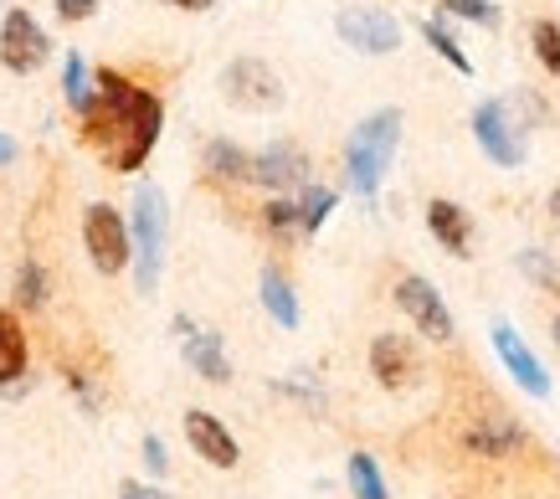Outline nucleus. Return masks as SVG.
Listing matches in <instances>:
<instances>
[{
  "instance_id": "3",
  "label": "nucleus",
  "mask_w": 560,
  "mask_h": 499,
  "mask_svg": "<svg viewBox=\"0 0 560 499\" xmlns=\"http://www.w3.org/2000/svg\"><path fill=\"white\" fill-rule=\"evenodd\" d=\"M474 139L483 144V155L493 165H504V171H520L529 160V129L525 119L514 114L510 98H483L474 108Z\"/></svg>"
},
{
  "instance_id": "36",
  "label": "nucleus",
  "mask_w": 560,
  "mask_h": 499,
  "mask_svg": "<svg viewBox=\"0 0 560 499\" xmlns=\"http://www.w3.org/2000/svg\"><path fill=\"white\" fill-rule=\"evenodd\" d=\"M0 5H5V0H0Z\"/></svg>"
},
{
  "instance_id": "6",
  "label": "nucleus",
  "mask_w": 560,
  "mask_h": 499,
  "mask_svg": "<svg viewBox=\"0 0 560 499\" xmlns=\"http://www.w3.org/2000/svg\"><path fill=\"white\" fill-rule=\"evenodd\" d=\"M390 293H396V310L407 314L411 325H417V335H427L432 345H447L453 335H458V325H453V310L442 304V293L432 289L422 274H401Z\"/></svg>"
},
{
  "instance_id": "16",
  "label": "nucleus",
  "mask_w": 560,
  "mask_h": 499,
  "mask_svg": "<svg viewBox=\"0 0 560 499\" xmlns=\"http://www.w3.org/2000/svg\"><path fill=\"white\" fill-rule=\"evenodd\" d=\"M427 232L453 253V258H468V211L458 201H427Z\"/></svg>"
},
{
  "instance_id": "32",
  "label": "nucleus",
  "mask_w": 560,
  "mask_h": 499,
  "mask_svg": "<svg viewBox=\"0 0 560 499\" xmlns=\"http://www.w3.org/2000/svg\"><path fill=\"white\" fill-rule=\"evenodd\" d=\"M16 155H21V144H16L11 135H0V165H11Z\"/></svg>"
},
{
  "instance_id": "15",
  "label": "nucleus",
  "mask_w": 560,
  "mask_h": 499,
  "mask_svg": "<svg viewBox=\"0 0 560 499\" xmlns=\"http://www.w3.org/2000/svg\"><path fill=\"white\" fill-rule=\"evenodd\" d=\"M180 345H186V365L201 381H217V386H226V381H232V361H226V350H221L217 329H196V325H190L186 335H180Z\"/></svg>"
},
{
  "instance_id": "27",
  "label": "nucleus",
  "mask_w": 560,
  "mask_h": 499,
  "mask_svg": "<svg viewBox=\"0 0 560 499\" xmlns=\"http://www.w3.org/2000/svg\"><path fill=\"white\" fill-rule=\"evenodd\" d=\"M447 11L463 21H478V26H499V11H493L489 0H447Z\"/></svg>"
},
{
  "instance_id": "13",
  "label": "nucleus",
  "mask_w": 560,
  "mask_h": 499,
  "mask_svg": "<svg viewBox=\"0 0 560 499\" xmlns=\"http://www.w3.org/2000/svg\"><path fill=\"white\" fill-rule=\"evenodd\" d=\"M493 350H499V361L510 365V376L525 386L529 396H550V381H545V365L529 356V345L514 335V325H493Z\"/></svg>"
},
{
  "instance_id": "29",
  "label": "nucleus",
  "mask_w": 560,
  "mask_h": 499,
  "mask_svg": "<svg viewBox=\"0 0 560 499\" xmlns=\"http://www.w3.org/2000/svg\"><path fill=\"white\" fill-rule=\"evenodd\" d=\"M98 11V0H57V16L62 21H88Z\"/></svg>"
},
{
  "instance_id": "11",
  "label": "nucleus",
  "mask_w": 560,
  "mask_h": 499,
  "mask_svg": "<svg viewBox=\"0 0 560 499\" xmlns=\"http://www.w3.org/2000/svg\"><path fill=\"white\" fill-rule=\"evenodd\" d=\"M371 376L381 381L386 392H401V386H411V381L422 376V365H417V350H411L407 335H396V329L375 335V340H371Z\"/></svg>"
},
{
  "instance_id": "14",
  "label": "nucleus",
  "mask_w": 560,
  "mask_h": 499,
  "mask_svg": "<svg viewBox=\"0 0 560 499\" xmlns=\"http://www.w3.org/2000/svg\"><path fill=\"white\" fill-rule=\"evenodd\" d=\"M525 443V432H520V422L514 417H478L474 428L463 432V448L474 453V459H510L514 448Z\"/></svg>"
},
{
  "instance_id": "35",
  "label": "nucleus",
  "mask_w": 560,
  "mask_h": 499,
  "mask_svg": "<svg viewBox=\"0 0 560 499\" xmlns=\"http://www.w3.org/2000/svg\"><path fill=\"white\" fill-rule=\"evenodd\" d=\"M556 345H560V314H556Z\"/></svg>"
},
{
  "instance_id": "1",
  "label": "nucleus",
  "mask_w": 560,
  "mask_h": 499,
  "mask_svg": "<svg viewBox=\"0 0 560 499\" xmlns=\"http://www.w3.org/2000/svg\"><path fill=\"white\" fill-rule=\"evenodd\" d=\"M396 144H401V108H375L371 119L355 124V135L345 144V181L360 201H375V190L396 160Z\"/></svg>"
},
{
  "instance_id": "28",
  "label": "nucleus",
  "mask_w": 560,
  "mask_h": 499,
  "mask_svg": "<svg viewBox=\"0 0 560 499\" xmlns=\"http://www.w3.org/2000/svg\"><path fill=\"white\" fill-rule=\"evenodd\" d=\"M520 268H525V274L535 278V283H545V289H556V283H560V274L550 268V263H545L540 247H529V253H520Z\"/></svg>"
},
{
  "instance_id": "8",
  "label": "nucleus",
  "mask_w": 560,
  "mask_h": 499,
  "mask_svg": "<svg viewBox=\"0 0 560 499\" xmlns=\"http://www.w3.org/2000/svg\"><path fill=\"white\" fill-rule=\"evenodd\" d=\"M160 124H165V108H160V98L139 88L135 104H129V119H124V139H119V150L108 155V165H114V171H124V175L139 171V165L150 160L154 139H160Z\"/></svg>"
},
{
  "instance_id": "12",
  "label": "nucleus",
  "mask_w": 560,
  "mask_h": 499,
  "mask_svg": "<svg viewBox=\"0 0 560 499\" xmlns=\"http://www.w3.org/2000/svg\"><path fill=\"white\" fill-rule=\"evenodd\" d=\"M186 438H190V448H196L211 468H237L242 448H237V438L226 432V422H221V417L201 413V407H190V413H186Z\"/></svg>"
},
{
  "instance_id": "7",
  "label": "nucleus",
  "mask_w": 560,
  "mask_h": 499,
  "mask_svg": "<svg viewBox=\"0 0 560 499\" xmlns=\"http://www.w3.org/2000/svg\"><path fill=\"white\" fill-rule=\"evenodd\" d=\"M47 57H51V36L42 32V21H36L32 11L11 5L5 21H0V68L26 78V72H36Z\"/></svg>"
},
{
  "instance_id": "18",
  "label": "nucleus",
  "mask_w": 560,
  "mask_h": 499,
  "mask_svg": "<svg viewBox=\"0 0 560 499\" xmlns=\"http://www.w3.org/2000/svg\"><path fill=\"white\" fill-rule=\"evenodd\" d=\"M26 376V329L11 310H0V386H16Z\"/></svg>"
},
{
  "instance_id": "24",
  "label": "nucleus",
  "mask_w": 560,
  "mask_h": 499,
  "mask_svg": "<svg viewBox=\"0 0 560 499\" xmlns=\"http://www.w3.org/2000/svg\"><path fill=\"white\" fill-rule=\"evenodd\" d=\"M350 489H355V499H390L386 495V479H381V468H375L371 453H350Z\"/></svg>"
},
{
  "instance_id": "20",
  "label": "nucleus",
  "mask_w": 560,
  "mask_h": 499,
  "mask_svg": "<svg viewBox=\"0 0 560 499\" xmlns=\"http://www.w3.org/2000/svg\"><path fill=\"white\" fill-rule=\"evenodd\" d=\"M62 93H68V104L78 114L98 104V83H93V72H88V62L78 53H68V62H62Z\"/></svg>"
},
{
  "instance_id": "9",
  "label": "nucleus",
  "mask_w": 560,
  "mask_h": 499,
  "mask_svg": "<svg viewBox=\"0 0 560 499\" xmlns=\"http://www.w3.org/2000/svg\"><path fill=\"white\" fill-rule=\"evenodd\" d=\"M335 32H340L345 47H355L365 57H386L401 47V21L390 11H375V5H355V11H340L335 16Z\"/></svg>"
},
{
  "instance_id": "10",
  "label": "nucleus",
  "mask_w": 560,
  "mask_h": 499,
  "mask_svg": "<svg viewBox=\"0 0 560 499\" xmlns=\"http://www.w3.org/2000/svg\"><path fill=\"white\" fill-rule=\"evenodd\" d=\"M314 175H308V155L293 144V139H278L268 150L253 155V186L272 190V196H289V190H304Z\"/></svg>"
},
{
  "instance_id": "5",
  "label": "nucleus",
  "mask_w": 560,
  "mask_h": 499,
  "mask_svg": "<svg viewBox=\"0 0 560 499\" xmlns=\"http://www.w3.org/2000/svg\"><path fill=\"white\" fill-rule=\"evenodd\" d=\"M221 93L226 104L242 108V114H268V108H283V78L262 62V57H237L221 72Z\"/></svg>"
},
{
  "instance_id": "33",
  "label": "nucleus",
  "mask_w": 560,
  "mask_h": 499,
  "mask_svg": "<svg viewBox=\"0 0 560 499\" xmlns=\"http://www.w3.org/2000/svg\"><path fill=\"white\" fill-rule=\"evenodd\" d=\"M165 5H180V11H211V0H165Z\"/></svg>"
},
{
  "instance_id": "21",
  "label": "nucleus",
  "mask_w": 560,
  "mask_h": 499,
  "mask_svg": "<svg viewBox=\"0 0 560 499\" xmlns=\"http://www.w3.org/2000/svg\"><path fill=\"white\" fill-rule=\"evenodd\" d=\"M262 232L278 242L304 237V227H299V201H293V196H272L268 207H262Z\"/></svg>"
},
{
  "instance_id": "34",
  "label": "nucleus",
  "mask_w": 560,
  "mask_h": 499,
  "mask_svg": "<svg viewBox=\"0 0 560 499\" xmlns=\"http://www.w3.org/2000/svg\"><path fill=\"white\" fill-rule=\"evenodd\" d=\"M550 222H556V227H560V186H556V190H550Z\"/></svg>"
},
{
  "instance_id": "4",
  "label": "nucleus",
  "mask_w": 560,
  "mask_h": 499,
  "mask_svg": "<svg viewBox=\"0 0 560 499\" xmlns=\"http://www.w3.org/2000/svg\"><path fill=\"white\" fill-rule=\"evenodd\" d=\"M83 247H88V263H93L103 278L124 274L129 258H135V247H129V222H124L108 201H93V207L83 211Z\"/></svg>"
},
{
  "instance_id": "26",
  "label": "nucleus",
  "mask_w": 560,
  "mask_h": 499,
  "mask_svg": "<svg viewBox=\"0 0 560 499\" xmlns=\"http://www.w3.org/2000/svg\"><path fill=\"white\" fill-rule=\"evenodd\" d=\"M529 42H535V57L560 78V26L556 21H535V26H529Z\"/></svg>"
},
{
  "instance_id": "30",
  "label": "nucleus",
  "mask_w": 560,
  "mask_h": 499,
  "mask_svg": "<svg viewBox=\"0 0 560 499\" xmlns=\"http://www.w3.org/2000/svg\"><path fill=\"white\" fill-rule=\"evenodd\" d=\"M144 464H150V474H165V468H171V459H165V443H160V438H144Z\"/></svg>"
},
{
  "instance_id": "2",
  "label": "nucleus",
  "mask_w": 560,
  "mask_h": 499,
  "mask_svg": "<svg viewBox=\"0 0 560 499\" xmlns=\"http://www.w3.org/2000/svg\"><path fill=\"white\" fill-rule=\"evenodd\" d=\"M165 232H171V211H165V190L144 181L135 190V217H129V247H135V289L150 299L160 289V268H165Z\"/></svg>"
},
{
  "instance_id": "19",
  "label": "nucleus",
  "mask_w": 560,
  "mask_h": 499,
  "mask_svg": "<svg viewBox=\"0 0 560 499\" xmlns=\"http://www.w3.org/2000/svg\"><path fill=\"white\" fill-rule=\"evenodd\" d=\"M262 310L272 314V325H283V329H299V293H293V283L278 268H262Z\"/></svg>"
},
{
  "instance_id": "22",
  "label": "nucleus",
  "mask_w": 560,
  "mask_h": 499,
  "mask_svg": "<svg viewBox=\"0 0 560 499\" xmlns=\"http://www.w3.org/2000/svg\"><path fill=\"white\" fill-rule=\"evenodd\" d=\"M329 211H335V190L308 181V186L299 190V227H304V237H314V232L329 222Z\"/></svg>"
},
{
  "instance_id": "25",
  "label": "nucleus",
  "mask_w": 560,
  "mask_h": 499,
  "mask_svg": "<svg viewBox=\"0 0 560 499\" xmlns=\"http://www.w3.org/2000/svg\"><path fill=\"white\" fill-rule=\"evenodd\" d=\"M422 36H427V42H432V53H438L442 62H453V68H458V72H474V57H468V53H463V47H458V42H453V32H447V26H442L438 16H432V21H422Z\"/></svg>"
},
{
  "instance_id": "23",
  "label": "nucleus",
  "mask_w": 560,
  "mask_h": 499,
  "mask_svg": "<svg viewBox=\"0 0 560 499\" xmlns=\"http://www.w3.org/2000/svg\"><path fill=\"white\" fill-rule=\"evenodd\" d=\"M47 293H51L47 268H42L36 258H26L21 263V274H16V304L21 310H47Z\"/></svg>"
},
{
  "instance_id": "17",
  "label": "nucleus",
  "mask_w": 560,
  "mask_h": 499,
  "mask_svg": "<svg viewBox=\"0 0 560 499\" xmlns=\"http://www.w3.org/2000/svg\"><path fill=\"white\" fill-rule=\"evenodd\" d=\"M206 175L211 181H221V186H242V181H253V155L242 150V144H232V139H211L201 155Z\"/></svg>"
},
{
  "instance_id": "31",
  "label": "nucleus",
  "mask_w": 560,
  "mask_h": 499,
  "mask_svg": "<svg viewBox=\"0 0 560 499\" xmlns=\"http://www.w3.org/2000/svg\"><path fill=\"white\" fill-rule=\"evenodd\" d=\"M119 499H154V489H144V484H135V479H124L119 484Z\"/></svg>"
}]
</instances>
